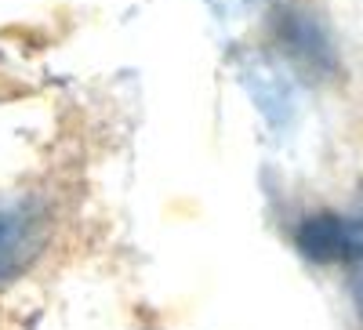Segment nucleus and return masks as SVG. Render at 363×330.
<instances>
[{"label":"nucleus","mask_w":363,"mask_h":330,"mask_svg":"<svg viewBox=\"0 0 363 330\" xmlns=\"http://www.w3.org/2000/svg\"><path fill=\"white\" fill-rule=\"evenodd\" d=\"M298 251L313 261H359L363 258V218L313 215L298 225Z\"/></svg>","instance_id":"nucleus-1"},{"label":"nucleus","mask_w":363,"mask_h":330,"mask_svg":"<svg viewBox=\"0 0 363 330\" xmlns=\"http://www.w3.org/2000/svg\"><path fill=\"white\" fill-rule=\"evenodd\" d=\"M26 254H29V239L22 222L11 215H0V283L11 280L26 265Z\"/></svg>","instance_id":"nucleus-2"}]
</instances>
